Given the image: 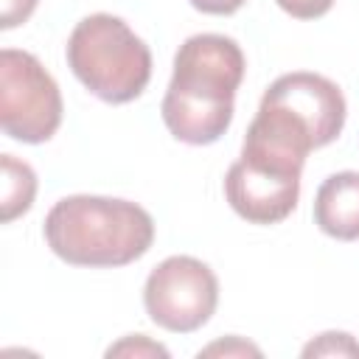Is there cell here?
I'll list each match as a JSON object with an SVG mask.
<instances>
[{"mask_svg": "<svg viewBox=\"0 0 359 359\" xmlns=\"http://www.w3.org/2000/svg\"><path fill=\"white\" fill-rule=\"evenodd\" d=\"M261 107L278 109L289 115L292 121H297L300 126H306L317 149L337 140L345 126L342 90L331 79L320 73H309V70H297V73H286L275 79L266 87Z\"/></svg>", "mask_w": 359, "mask_h": 359, "instance_id": "cell-7", "label": "cell"}, {"mask_svg": "<svg viewBox=\"0 0 359 359\" xmlns=\"http://www.w3.org/2000/svg\"><path fill=\"white\" fill-rule=\"evenodd\" d=\"M45 241L73 266H126L149 252L154 222L137 202L76 194L48 210Z\"/></svg>", "mask_w": 359, "mask_h": 359, "instance_id": "cell-2", "label": "cell"}, {"mask_svg": "<svg viewBox=\"0 0 359 359\" xmlns=\"http://www.w3.org/2000/svg\"><path fill=\"white\" fill-rule=\"evenodd\" d=\"M219 303V280L213 269L194 255H171L160 261L143 286V306L154 325L191 334L202 328Z\"/></svg>", "mask_w": 359, "mask_h": 359, "instance_id": "cell-5", "label": "cell"}, {"mask_svg": "<svg viewBox=\"0 0 359 359\" xmlns=\"http://www.w3.org/2000/svg\"><path fill=\"white\" fill-rule=\"evenodd\" d=\"M67 67L101 101H135L151 79L149 45L115 14H90L67 39Z\"/></svg>", "mask_w": 359, "mask_h": 359, "instance_id": "cell-3", "label": "cell"}, {"mask_svg": "<svg viewBox=\"0 0 359 359\" xmlns=\"http://www.w3.org/2000/svg\"><path fill=\"white\" fill-rule=\"evenodd\" d=\"M39 0H3V8H0V28L8 31V28H17L20 22H25L34 8H36Z\"/></svg>", "mask_w": 359, "mask_h": 359, "instance_id": "cell-13", "label": "cell"}, {"mask_svg": "<svg viewBox=\"0 0 359 359\" xmlns=\"http://www.w3.org/2000/svg\"><path fill=\"white\" fill-rule=\"evenodd\" d=\"M286 14L297 17V20H314V17H323L334 0H275Z\"/></svg>", "mask_w": 359, "mask_h": 359, "instance_id": "cell-14", "label": "cell"}, {"mask_svg": "<svg viewBox=\"0 0 359 359\" xmlns=\"http://www.w3.org/2000/svg\"><path fill=\"white\" fill-rule=\"evenodd\" d=\"M224 196L241 219L252 224H278L297 205L300 171L241 154L227 168Z\"/></svg>", "mask_w": 359, "mask_h": 359, "instance_id": "cell-6", "label": "cell"}, {"mask_svg": "<svg viewBox=\"0 0 359 359\" xmlns=\"http://www.w3.org/2000/svg\"><path fill=\"white\" fill-rule=\"evenodd\" d=\"M314 222L331 238H359V171H337L323 180L314 196Z\"/></svg>", "mask_w": 359, "mask_h": 359, "instance_id": "cell-8", "label": "cell"}, {"mask_svg": "<svg viewBox=\"0 0 359 359\" xmlns=\"http://www.w3.org/2000/svg\"><path fill=\"white\" fill-rule=\"evenodd\" d=\"M202 356H261V348H255L252 342H244L241 337H227V339H219V342L202 348L199 359Z\"/></svg>", "mask_w": 359, "mask_h": 359, "instance_id": "cell-12", "label": "cell"}, {"mask_svg": "<svg viewBox=\"0 0 359 359\" xmlns=\"http://www.w3.org/2000/svg\"><path fill=\"white\" fill-rule=\"evenodd\" d=\"M0 174H3V222H14L22 216L36 196V174L25 160H17L14 154L0 157Z\"/></svg>", "mask_w": 359, "mask_h": 359, "instance_id": "cell-9", "label": "cell"}, {"mask_svg": "<svg viewBox=\"0 0 359 359\" xmlns=\"http://www.w3.org/2000/svg\"><path fill=\"white\" fill-rule=\"evenodd\" d=\"M196 11H202V14H233V11H238L247 0H188Z\"/></svg>", "mask_w": 359, "mask_h": 359, "instance_id": "cell-15", "label": "cell"}, {"mask_svg": "<svg viewBox=\"0 0 359 359\" xmlns=\"http://www.w3.org/2000/svg\"><path fill=\"white\" fill-rule=\"evenodd\" d=\"M244 53L224 34H194L177 56L163 95V123L191 146L216 143L233 121V98L244 79Z\"/></svg>", "mask_w": 359, "mask_h": 359, "instance_id": "cell-1", "label": "cell"}, {"mask_svg": "<svg viewBox=\"0 0 359 359\" xmlns=\"http://www.w3.org/2000/svg\"><path fill=\"white\" fill-rule=\"evenodd\" d=\"M107 356H163L168 359V348H163L160 342H151L146 334H129L121 342L109 345Z\"/></svg>", "mask_w": 359, "mask_h": 359, "instance_id": "cell-11", "label": "cell"}, {"mask_svg": "<svg viewBox=\"0 0 359 359\" xmlns=\"http://www.w3.org/2000/svg\"><path fill=\"white\" fill-rule=\"evenodd\" d=\"M303 356H356L359 359V342L345 331H325L317 339H311L303 348Z\"/></svg>", "mask_w": 359, "mask_h": 359, "instance_id": "cell-10", "label": "cell"}, {"mask_svg": "<svg viewBox=\"0 0 359 359\" xmlns=\"http://www.w3.org/2000/svg\"><path fill=\"white\" fill-rule=\"evenodd\" d=\"M62 123V93L42 62L17 48L0 53V126L20 143H45Z\"/></svg>", "mask_w": 359, "mask_h": 359, "instance_id": "cell-4", "label": "cell"}]
</instances>
